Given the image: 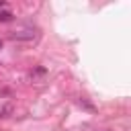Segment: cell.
Here are the masks:
<instances>
[{
    "mask_svg": "<svg viewBox=\"0 0 131 131\" xmlns=\"http://www.w3.org/2000/svg\"><path fill=\"white\" fill-rule=\"evenodd\" d=\"M10 37L16 41H31V39H35V33H33V29H23V31H14Z\"/></svg>",
    "mask_w": 131,
    "mask_h": 131,
    "instance_id": "6da1fadb",
    "label": "cell"
},
{
    "mask_svg": "<svg viewBox=\"0 0 131 131\" xmlns=\"http://www.w3.org/2000/svg\"><path fill=\"white\" fill-rule=\"evenodd\" d=\"M8 20H12V12L10 10H2L0 12V23H8Z\"/></svg>",
    "mask_w": 131,
    "mask_h": 131,
    "instance_id": "7a4b0ae2",
    "label": "cell"
},
{
    "mask_svg": "<svg viewBox=\"0 0 131 131\" xmlns=\"http://www.w3.org/2000/svg\"><path fill=\"white\" fill-rule=\"evenodd\" d=\"M0 49H2V39H0Z\"/></svg>",
    "mask_w": 131,
    "mask_h": 131,
    "instance_id": "3957f363",
    "label": "cell"
}]
</instances>
